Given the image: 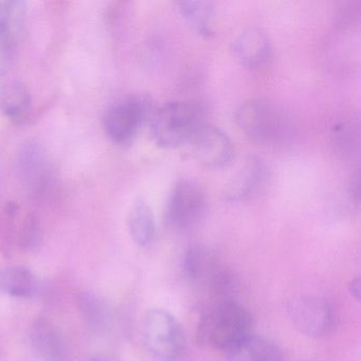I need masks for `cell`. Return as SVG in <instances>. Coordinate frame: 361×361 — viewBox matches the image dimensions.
<instances>
[{
    "label": "cell",
    "mask_w": 361,
    "mask_h": 361,
    "mask_svg": "<svg viewBox=\"0 0 361 361\" xmlns=\"http://www.w3.org/2000/svg\"><path fill=\"white\" fill-rule=\"evenodd\" d=\"M206 124V107L202 103L171 101L152 113L149 133L158 147L176 149L191 142Z\"/></svg>",
    "instance_id": "1"
},
{
    "label": "cell",
    "mask_w": 361,
    "mask_h": 361,
    "mask_svg": "<svg viewBox=\"0 0 361 361\" xmlns=\"http://www.w3.org/2000/svg\"><path fill=\"white\" fill-rule=\"evenodd\" d=\"M252 316L238 302L226 300L213 306L200 318L198 343L227 352L232 346L252 335Z\"/></svg>",
    "instance_id": "2"
},
{
    "label": "cell",
    "mask_w": 361,
    "mask_h": 361,
    "mask_svg": "<svg viewBox=\"0 0 361 361\" xmlns=\"http://www.w3.org/2000/svg\"><path fill=\"white\" fill-rule=\"evenodd\" d=\"M236 124L251 140L261 145H276L290 133V122L282 109L268 99L245 101L236 109Z\"/></svg>",
    "instance_id": "3"
},
{
    "label": "cell",
    "mask_w": 361,
    "mask_h": 361,
    "mask_svg": "<svg viewBox=\"0 0 361 361\" xmlns=\"http://www.w3.org/2000/svg\"><path fill=\"white\" fill-rule=\"evenodd\" d=\"M143 341L158 361H185L187 341L180 323L164 310H149L142 325Z\"/></svg>",
    "instance_id": "4"
},
{
    "label": "cell",
    "mask_w": 361,
    "mask_h": 361,
    "mask_svg": "<svg viewBox=\"0 0 361 361\" xmlns=\"http://www.w3.org/2000/svg\"><path fill=\"white\" fill-rule=\"evenodd\" d=\"M208 200L202 188L195 181L180 179L175 183L164 211V221L172 231L188 233L204 221Z\"/></svg>",
    "instance_id": "5"
},
{
    "label": "cell",
    "mask_w": 361,
    "mask_h": 361,
    "mask_svg": "<svg viewBox=\"0 0 361 361\" xmlns=\"http://www.w3.org/2000/svg\"><path fill=\"white\" fill-rule=\"evenodd\" d=\"M183 269L191 284L217 295H225L236 284L234 274L219 261L214 251L204 245H194L185 251Z\"/></svg>",
    "instance_id": "6"
},
{
    "label": "cell",
    "mask_w": 361,
    "mask_h": 361,
    "mask_svg": "<svg viewBox=\"0 0 361 361\" xmlns=\"http://www.w3.org/2000/svg\"><path fill=\"white\" fill-rule=\"evenodd\" d=\"M153 102L149 94H130L114 102L103 118L105 133L113 142L128 145L151 117Z\"/></svg>",
    "instance_id": "7"
},
{
    "label": "cell",
    "mask_w": 361,
    "mask_h": 361,
    "mask_svg": "<svg viewBox=\"0 0 361 361\" xmlns=\"http://www.w3.org/2000/svg\"><path fill=\"white\" fill-rule=\"evenodd\" d=\"M289 316L295 329L310 338L329 335L336 326L335 307L324 297L300 295L290 302Z\"/></svg>",
    "instance_id": "8"
},
{
    "label": "cell",
    "mask_w": 361,
    "mask_h": 361,
    "mask_svg": "<svg viewBox=\"0 0 361 361\" xmlns=\"http://www.w3.org/2000/svg\"><path fill=\"white\" fill-rule=\"evenodd\" d=\"M271 170L259 156H249L226 183L223 200L227 202H245L261 195L269 185Z\"/></svg>",
    "instance_id": "9"
},
{
    "label": "cell",
    "mask_w": 361,
    "mask_h": 361,
    "mask_svg": "<svg viewBox=\"0 0 361 361\" xmlns=\"http://www.w3.org/2000/svg\"><path fill=\"white\" fill-rule=\"evenodd\" d=\"M18 169L27 192L33 197H44L54 188V171L43 147L37 141H27L20 147Z\"/></svg>",
    "instance_id": "10"
},
{
    "label": "cell",
    "mask_w": 361,
    "mask_h": 361,
    "mask_svg": "<svg viewBox=\"0 0 361 361\" xmlns=\"http://www.w3.org/2000/svg\"><path fill=\"white\" fill-rule=\"evenodd\" d=\"M190 145L196 161L204 168H224L233 159L231 139L223 130L208 123L194 136Z\"/></svg>",
    "instance_id": "11"
},
{
    "label": "cell",
    "mask_w": 361,
    "mask_h": 361,
    "mask_svg": "<svg viewBox=\"0 0 361 361\" xmlns=\"http://www.w3.org/2000/svg\"><path fill=\"white\" fill-rule=\"evenodd\" d=\"M231 50L243 67L252 71L266 66L274 54L267 33L257 27L245 29L232 44Z\"/></svg>",
    "instance_id": "12"
},
{
    "label": "cell",
    "mask_w": 361,
    "mask_h": 361,
    "mask_svg": "<svg viewBox=\"0 0 361 361\" xmlns=\"http://www.w3.org/2000/svg\"><path fill=\"white\" fill-rule=\"evenodd\" d=\"M25 4L22 1H0V64L13 59L18 35L24 20Z\"/></svg>",
    "instance_id": "13"
},
{
    "label": "cell",
    "mask_w": 361,
    "mask_h": 361,
    "mask_svg": "<svg viewBox=\"0 0 361 361\" xmlns=\"http://www.w3.org/2000/svg\"><path fill=\"white\" fill-rule=\"evenodd\" d=\"M31 344L44 361H66V346L60 331L49 321L39 319L31 327Z\"/></svg>",
    "instance_id": "14"
},
{
    "label": "cell",
    "mask_w": 361,
    "mask_h": 361,
    "mask_svg": "<svg viewBox=\"0 0 361 361\" xmlns=\"http://www.w3.org/2000/svg\"><path fill=\"white\" fill-rule=\"evenodd\" d=\"M227 361H284V356L271 340L250 335L227 350Z\"/></svg>",
    "instance_id": "15"
},
{
    "label": "cell",
    "mask_w": 361,
    "mask_h": 361,
    "mask_svg": "<svg viewBox=\"0 0 361 361\" xmlns=\"http://www.w3.org/2000/svg\"><path fill=\"white\" fill-rule=\"evenodd\" d=\"M39 282L35 274L22 266H8L0 269V291L16 298L37 295Z\"/></svg>",
    "instance_id": "16"
},
{
    "label": "cell",
    "mask_w": 361,
    "mask_h": 361,
    "mask_svg": "<svg viewBox=\"0 0 361 361\" xmlns=\"http://www.w3.org/2000/svg\"><path fill=\"white\" fill-rule=\"evenodd\" d=\"M128 231L136 244L147 246L156 234L155 217L145 200H137L130 207L128 217Z\"/></svg>",
    "instance_id": "17"
},
{
    "label": "cell",
    "mask_w": 361,
    "mask_h": 361,
    "mask_svg": "<svg viewBox=\"0 0 361 361\" xmlns=\"http://www.w3.org/2000/svg\"><path fill=\"white\" fill-rule=\"evenodd\" d=\"M31 109V96L24 84L11 81L0 88V109L9 119H24Z\"/></svg>",
    "instance_id": "18"
},
{
    "label": "cell",
    "mask_w": 361,
    "mask_h": 361,
    "mask_svg": "<svg viewBox=\"0 0 361 361\" xmlns=\"http://www.w3.org/2000/svg\"><path fill=\"white\" fill-rule=\"evenodd\" d=\"M178 10L181 18L194 32L204 37L214 35L212 29L214 4L212 1H180Z\"/></svg>",
    "instance_id": "19"
},
{
    "label": "cell",
    "mask_w": 361,
    "mask_h": 361,
    "mask_svg": "<svg viewBox=\"0 0 361 361\" xmlns=\"http://www.w3.org/2000/svg\"><path fill=\"white\" fill-rule=\"evenodd\" d=\"M78 307L88 326L94 331H103L111 320V312L106 302L92 293L78 295Z\"/></svg>",
    "instance_id": "20"
},
{
    "label": "cell",
    "mask_w": 361,
    "mask_h": 361,
    "mask_svg": "<svg viewBox=\"0 0 361 361\" xmlns=\"http://www.w3.org/2000/svg\"><path fill=\"white\" fill-rule=\"evenodd\" d=\"M41 238V229L37 217L35 214H29L23 224L20 234V245L24 249H33L39 244Z\"/></svg>",
    "instance_id": "21"
},
{
    "label": "cell",
    "mask_w": 361,
    "mask_h": 361,
    "mask_svg": "<svg viewBox=\"0 0 361 361\" xmlns=\"http://www.w3.org/2000/svg\"><path fill=\"white\" fill-rule=\"evenodd\" d=\"M350 291L353 295H355L356 299L360 297V279L356 278L350 282Z\"/></svg>",
    "instance_id": "22"
},
{
    "label": "cell",
    "mask_w": 361,
    "mask_h": 361,
    "mask_svg": "<svg viewBox=\"0 0 361 361\" xmlns=\"http://www.w3.org/2000/svg\"><path fill=\"white\" fill-rule=\"evenodd\" d=\"M90 361H109V359L104 356H94Z\"/></svg>",
    "instance_id": "23"
}]
</instances>
